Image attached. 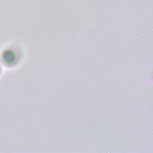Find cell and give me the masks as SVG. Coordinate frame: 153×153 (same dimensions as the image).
<instances>
[{"label":"cell","mask_w":153,"mask_h":153,"mask_svg":"<svg viewBox=\"0 0 153 153\" xmlns=\"http://www.w3.org/2000/svg\"><path fill=\"white\" fill-rule=\"evenodd\" d=\"M65 92H66V95H67V97H68V99H69V102H70L71 105H72V108H73V109H74V111H75V114H76L79 117V118H80V120L81 121V122L82 123V124H84V126L85 127V128L87 129V130H88V131H89V132H90V133H91V134H92V135H93V136H94V137L97 140V141H98V142L101 144V145L103 147V148L106 150V152H109V151H108V150L106 149V147L103 145V143H102V142L99 139V138H98V137H97V136H96L93 133V131H92L89 128V127H88L87 126V124L85 123V122L84 121V120H83L82 118L79 115V114L78 113V112L76 111L75 108V106H74V103H73V102H72V100H71V97H70V95L69 94V93H68V92L67 90H66V88H65Z\"/></svg>","instance_id":"obj_1"},{"label":"cell","mask_w":153,"mask_h":153,"mask_svg":"<svg viewBox=\"0 0 153 153\" xmlns=\"http://www.w3.org/2000/svg\"><path fill=\"white\" fill-rule=\"evenodd\" d=\"M147 93H152V91L148 92H142V93H137L135 94H125V95H118V96H107V97H95V98H87L82 99L81 101H89V100H102V99H113V98H119V97H128V96H137V95H141Z\"/></svg>","instance_id":"obj_2"},{"label":"cell","mask_w":153,"mask_h":153,"mask_svg":"<svg viewBox=\"0 0 153 153\" xmlns=\"http://www.w3.org/2000/svg\"><path fill=\"white\" fill-rule=\"evenodd\" d=\"M39 137L41 138H45L47 139H51V140H57V141H60V142H68V143H74V144H76L78 145H81V146H87V147H91V148H97L99 149V147L97 146H92V145H86L84 143H81L79 142H74V141H68V140H61L59 139H56V138H54V137H47V136H39Z\"/></svg>","instance_id":"obj_3"}]
</instances>
